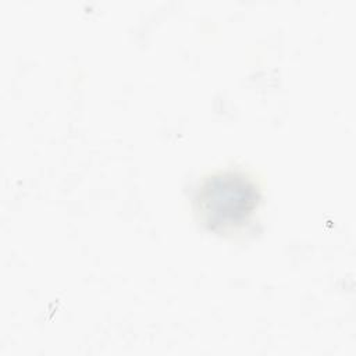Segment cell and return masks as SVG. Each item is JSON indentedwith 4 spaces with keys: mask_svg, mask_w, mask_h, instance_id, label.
<instances>
[{
    "mask_svg": "<svg viewBox=\"0 0 356 356\" xmlns=\"http://www.w3.org/2000/svg\"><path fill=\"white\" fill-rule=\"evenodd\" d=\"M260 203L256 182L239 171H222L206 178L195 197L202 222L211 231L228 232L249 222Z\"/></svg>",
    "mask_w": 356,
    "mask_h": 356,
    "instance_id": "6da1fadb",
    "label": "cell"
}]
</instances>
